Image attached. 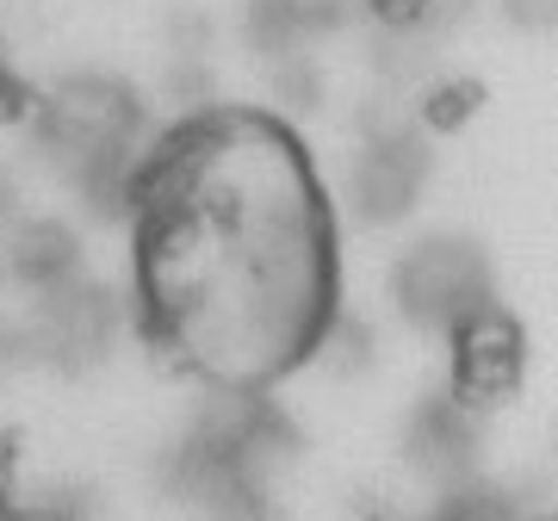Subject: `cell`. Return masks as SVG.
<instances>
[{"label": "cell", "instance_id": "1", "mask_svg": "<svg viewBox=\"0 0 558 521\" xmlns=\"http://www.w3.org/2000/svg\"><path fill=\"white\" fill-rule=\"evenodd\" d=\"M348 13H354V0H248L242 32H248L260 62H279L299 57L311 38H329Z\"/></svg>", "mask_w": 558, "mask_h": 521}, {"label": "cell", "instance_id": "2", "mask_svg": "<svg viewBox=\"0 0 558 521\" xmlns=\"http://www.w3.org/2000/svg\"><path fill=\"white\" fill-rule=\"evenodd\" d=\"M25 100H32V94H25L20 69H13V62H7V50H0V124H13V119H20Z\"/></svg>", "mask_w": 558, "mask_h": 521}]
</instances>
